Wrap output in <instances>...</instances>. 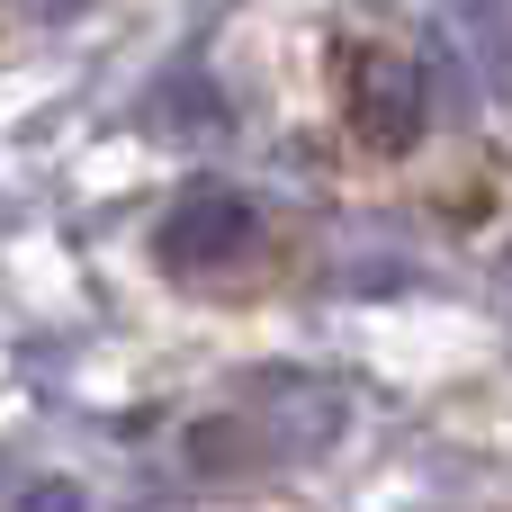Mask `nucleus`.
<instances>
[{"mask_svg": "<svg viewBox=\"0 0 512 512\" xmlns=\"http://www.w3.org/2000/svg\"><path fill=\"white\" fill-rule=\"evenodd\" d=\"M351 99H360V135L378 144V153H405L414 135H423V90H414V72L396 63V54H360L351 63Z\"/></svg>", "mask_w": 512, "mask_h": 512, "instance_id": "3", "label": "nucleus"}, {"mask_svg": "<svg viewBox=\"0 0 512 512\" xmlns=\"http://www.w3.org/2000/svg\"><path fill=\"white\" fill-rule=\"evenodd\" d=\"M18 512H90V495H81V486H36Z\"/></svg>", "mask_w": 512, "mask_h": 512, "instance_id": "4", "label": "nucleus"}, {"mask_svg": "<svg viewBox=\"0 0 512 512\" xmlns=\"http://www.w3.org/2000/svg\"><path fill=\"white\" fill-rule=\"evenodd\" d=\"M342 432V405L333 396H261V423H252V405L243 414H225V423H198L189 432V459L198 468H288V459H315L324 441Z\"/></svg>", "mask_w": 512, "mask_h": 512, "instance_id": "1", "label": "nucleus"}, {"mask_svg": "<svg viewBox=\"0 0 512 512\" xmlns=\"http://www.w3.org/2000/svg\"><path fill=\"white\" fill-rule=\"evenodd\" d=\"M252 243H261V216H252V198L225 189V180H198V189L162 216V261H171V270H225V261H243Z\"/></svg>", "mask_w": 512, "mask_h": 512, "instance_id": "2", "label": "nucleus"}, {"mask_svg": "<svg viewBox=\"0 0 512 512\" xmlns=\"http://www.w3.org/2000/svg\"><path fill=\"white\" fill-rule=\"evenodd\" d=\"M36 18H72V9H90V0H27Z\"/></svg>", "mask_w": 512, "mask_h": 512, "instance_id": "5", "label": "nucleus"}]
</instances>
